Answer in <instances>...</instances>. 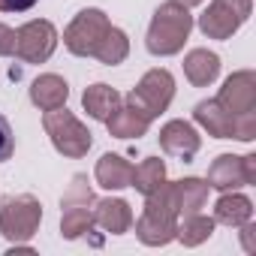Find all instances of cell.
Segmentation results:
<instances>
[{"label": "cell", "instance_id": "23", "mask_svg": "<svg viewBox=\"0 0 256 256\" xmlns=\"http://www.w3.org/2000/svg\"><path fill=\"white\" fill-rule=\"evenodd\" d=\"M166 181V163L160 157H145L139 166H133V178H130V187H136L142 196L154 193L160 184Z\"/></svg>", "mask_w": 256, "mask_h": 256}, {"label": "cell", "instance_id": "1", "mask_svg": "<svg viewBox=\"0 0 256 256\" xmlns=\"http://www.w3.org/2000/svg\"><path fill=\"white\" fill-rule=\"evenodd\" d=\"M190 30H193L190 10L175 4V0H166L154 10V18L145 34V48L154 58H172L184 48V42L190 40Z\"/></svg>", "mask_w": 256, "mask_h": 256}, {"label": "cell", "instance_id": "27", "mask_svg": "<svg viewBox=\"0 0 256 256\" xmlns=\"http://www.w3.org/2000/svg\"><path fill=\"white\" fill-rule=\"evenodd\" d=\"M40 0H0V12H28Z\"/></svg>", "mask_w": 256, "mask_h": 256}, {"label": "cell", "instance_id": "20", "mask_svg": "<svg viewBox=\"0 0 256 256\" xmlns=\"http://www.w3.org/2000/svg\"><path fill=\"white\" fill-rule=\"evenodd\" d=\"M82 106H84V112H88L94 120H102V124H106V118L120 106V94H118L112 84L96 82V84H90V88L82 94Z\"/></svg>", "mask_w": 256, "mask_h": 256}, {"label": "cell", "instance_id": "3", "mask_svg": "<svg viewBox=\"0 0 256 256\" xmlns=\"http://www.w3.org/2000/svg\"><path fill=\"white\" fill-rule=\"evenodd\" d=\"M42 223V202L30 193L0 199V235L10 244H28Z\"/></svg>", "mask_w": 256, "mask_h": 256}, {"label": "cell", "instance_id": "6", "mask_svg": "<svg viewBox=\"0 0 256 256\" xmlns=\"http://www.w3.org/2000/svg\"><path fill=\"white\" fill-rule=\"evenodd\" d=\"M108 28H112L108 16H106L102 10H96V6H88V10H82V12L66 24V30H64V46H66V52L76 54V58H94V52H96V46L102 42V36L108 34Z\"/></svg>", "mask_w": 256, "mask_h": 256}, {"label": "cell", "instance_id": "25", "mask_svg": "<svg viewBox=\"0 0 256 256\" xmlns=\"http://www.w3.org/2000/svg\"><path fill=\"white\" fill-rule=\"evenodd\" d=\"M12 151H16V133H12L10 120L0 114V163L10 160V157H12Z\"/></svg>", "mask_w": 256, "mask_h": 256}, {"label": "cell", "instance_id": "17", "mask_svg": "<svg viewBox=\"0 0 256 256\" xmlns=\"http://www.w3.org/2000/svg\"><path fill=\"white\" fill-rule=\"evenodd\" d=\"M94 178L100 187L106 190H124V187H130V178H133V163L120 157V154H102L96 160V169H94Z\"/></svg>", "mask_w": 256, "mask_h": 256}, {"label": "cell", "instance_id": "14", "mask_svg": "<svg viewBox=\"0 0 256 256\" xmlns=\"http://www.w3.org/2000/svg\"><path fill=\"white\" fill-rule=\"evenodd\" d=\"M70 100V84L54 76V72H42L30 82V102L40 108V112H52V108H60L66 106Z\"/></svg>", "mask_w": 256, "mask_h": 256}, {"label": "cell", "instance_id": "9", "mask_svg": "<svg viewBox=\"0 0 256 256\" xmlns=\"http://www.w3.org/2000/svg\"><path fill=\"white\" fill-rule=\"evenodd\" d=\"M208 187L211 190H238V187H250L256 184V154H220L211 166H208Z\"/></svg>", "mask_w": 256, "mask_h": 256}, {"label": "cell", "instance_id": "29", "mask_svg": "<svg viewBox=\"0 0 256 256\" xmlns=\"http://www.w3.org/2000/svg\"><path fill=\"white\" fill-rule=\"evenodd\" d=\"M175 4H181V6H187V10H193V6H199L202 0H175Z\"/></svg>", "mask_w": 256, "mask_h": 256}, {"label": "cell", "instance_id": "11", "mask_svg": "<svg viewBox=\"0 0 256 256\" xmlns=\"http://www.w3.org/2000/svg\"><path fill=\"white\" fill-rule=\"evenodd\" d=\"M160 148L169 157H178V160L190 163L199 154V148H202V136L196 133V126L190 120L175 118V120H169V124L160 126Z\"/></svg>", "mask_w": 256, "mask_h": 256}, {"label": "cell", "instance_id": "28", "mask_svg": "<svg viewBox=\"0 0 256 256\" xmlns=\"http://www.w3.org/2000/svg\"><path fill=\"white\" fill-rule=\"evenodd\" d=\"M238 229H241V241H244V250H247V253H253V250H256V244H253V232H256V226L247 220V223H241Z\"/></svg>", "mask_w": 256, "mask_h": 256}, {"label": "cell", "instance_id": "5", "mask_svg": "<svg viewBox=\"0 0 256 256\" xmlns=\"http://www.w3.org/2000/svg\"><path fill=\"white\" fill-rule=\"evenodd\" d=\"M172 96H175V78H172L169 70L157 66V70H148V72L139 78V84L126 94V102L154 120V118H160V114L169 108Z\"/></svg>", "mask_w": 256, "mask_h": 256}, {"label": "cell", "instance_id": "22", "mask_svg": "<svg viewBox=\"0 0 256 256\" xmlns=\"http://www.w3.org/2000/svg\"><path fill=\"white\" fill-rule=\"evenodd\" d=\"M214 217H205L202 211H196V214H184V220L178 217V232H175V238L184 244V247H199V244H205L211 235H214Z\"/></svg>", "mask_w": 256, "mask_h": 256}, {"label": "cell", "instance_id": "19", "mask_svg": "<svg viewBox=\"0 0 256 256\" xmlns=\"http://www.w3.org/2000/svg\"><path fill=\"white\" fill-rule=\"evenodd\" d=\"M172 190H175L178 214L184 217V214H196V211L205 208V202H208V190H211V187H208V181L187 175V178H181V181H172Z\"/></svg>", "mask_w": 256, "mask_h": 256}, {"label": "cell", "instance_id": "21", "mask_svg": "<svg viewBox=\"0 0 256 256\" xmlns=\"http://www.w3.org/2000/svg\"><path fill=\"white\" fill-rule=\"evenodd\" d=\"M60 235L66 241L88 238L94 232V205H60Z\"/></svg>", "mask_w": 256, "mask_h": 256}, {"label": "cell", "instance_id": "26", "mask_svg": "<svg viewBox=\"0 0 256 256\" xmlns=\"http://www.w3.org/2000/svg\"><path fill=\"white\" fill-rule=\"evenodd\" d=\"M16 52V30L0 22V58H12Z\"/></svg>", "mask_w": 256, "mask_h": 256}, {"label": "cell", "instance_id": "13", "mask_svg": "<svg viewBox=\"0 0 256 256\" xmlns=\"http://www.w3.org/2000/svg\"><path fill=\"white\" fill-rule=\"evenodd\" d=\"M193 120L214 139H232L235 133V114H229L217 100H202L193 108Z\"/></svg>", "mask_w": 256, "mask_h": 256}, {"label": "cell", "instance_id": "10", "mask_svg": "<svg viewBox=\"0 0 256 256\" xmlns=\"http://www.w3.org/2000/svg\"><path fill=\"white\" fill-rule=\"evenodd\" d=\"M229 114H247V112H256V72L253 70H238L232 72L220 94L214 96Z\"/></svg>", "mask_w": 256, "mask_h": 256}, {"label": "cell", "instance_id": "16", "mask_svg": "<svg viewBox=\"0 0 256 256\" xmlns=\"http://www.w3.org/2000/svg\"><path fill=\"white\" fill-rule=\"evenodd\" d=\"M184 76L193 88H208L220 76V54L208 48H193L184 58Z\"/></svg>", "mask_w": 256, "mask_h": 256}, {"label": "cell", "instance_id": "2", "mask_svg": "<svg viewBox=\"0 0 256 256\" xmlns=\"http://www.w3.org/2000/svg\"><path fill=\"white\" fill-rule=\"evenodd\" d=\"M178 202H175V190L169 181H163L154 193L145 196V211L136 220V235L142 244L148 247H163L169 241H175L178 232Z\"/></svg>", "mask_w": 256, "mask_h": 256}, {"label": "cell", "instance_id": "18", "mask_svg": "<svg viewBox=\"0 0 256 256\" xmlns=\"http://www.w3.org/2000/svg\"><path fill=\"white\" fill-rule=\"evenodd\" d=\"M253 220V202L235 190H226L217 202H214V223H223V226H241Z\"/></svg>", "mask_w": 256, "mask_h": 256}, {"label": "cell", "instance_id": "15", "mask_svg": "<svg viewBox=\"0 0 256 256\" xmlns=\"http://www.w3.org/2000/svg\"><path fill=\"white\" fill-rule=\"evenodd\" d=\"M106 126H108V133L114 139H142L151 130V118L142 114L139 108H133L130 102H126V106H118L106 118Z\"/></svg>", "mask_w": 256, "mask_h": 256}, {"label": "cell", "instance_id": "12", "mask_svg": "<svg viewBox=\"0 0 256 256\" xmlns=\"http://www.w3.org/2000/svg\"><path fill=\"white\" fill-rule=\"evenodd\" d=\"M94 226H100L108 235H124L133 226V208L126 199L108 196V199H96L94 202Z\"/></svg>", "mask_w": 256, "mask_h": 256}, {"label": "cell", "instance_id": "24", "mask_svg": "<svg viewBox=\"0 0 256 256\" xmlns=\"http://www.w3.org/2000/svg\"><path fill=\"white\" fill-rule=\"evenodd\" d=\"M126 54H130V40H126V34H124L120 28L112 24L108 34L102 36V42L96 46L94 58H96L100 64H106V66H118V64L126 60Z\"/></svg>", "mask_w": 256, "mask_h": 256}, {"label": "cell", "instance_id": "8", "mask_svg": "<svg viewBox=\"0 0 256 256\" xmlns=\"http://www.w3.org/2000/svg\"><path fill=\"white\" fill-rule=\"evenodd\" d=\"M58 28L46 18H34L16 30V58L22 64H46L58 48Z\"/></svg>", "mask_w": 256, "mask_h": 256}, {"label": "cell", "instance_id": "7", "mask_svg": "<svg viewBox=\"0 0 256 256\" xmlns=\"http://www.w3.org/2000/svg\"><path fill=\"white\" fill-rule=\"evenodd\" d=\"M253 12V0H211L199 16V30L208 40H229Z\"/></svg>", "mask_w": 256, "mask_h": 256}, {"label": "cell", "instance_id": "4", "mask_svg": "<svg viewBox=\"0 0 256 256\" xmlns=\"http://www.w3.org/2000/svg\"><path fill=\"white\" fill-rule=\"evenodd\" d=\"M42 130H46V136L52 139L54 151L64 154V157H70V160L84 157V154L90 151V145H94L90 130H88V126H84L72 112H66V106L52 108V112L42 114Z\"/></svg>", "mask_w": 256, "mask_h": 256}]
</instances>
